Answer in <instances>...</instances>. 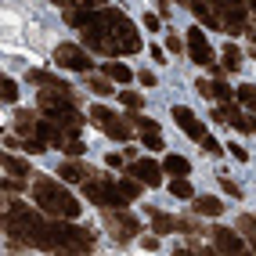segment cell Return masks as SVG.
Wrapping results in <instances>:
<instances>
[{"label": "cell", "instance_id": "14", "mask_svg": "<svg viewBox=\"0 0 256 256\" xmlns=\"http://www.w3.org/2000/svg\"><path fill=\"white\" fill-rule=\"evenodd\" d=\"M213 119H216V123H224V126L231 123L234 130H246V134H249V119L238 112V105H231V101H220V108L213 112Z\"/></svg>", "mask_w": 256, "mask_h": 256}, {"label": "cell", "instance_id": "41", "mask_svg": "<svg viewBox=\"0 0 256 256\" xmlns=\"http://www.w3.org/2000/svg\"><path fill=\"white\" fill-rule=\"evenodd\" d=\"M123 162H126V159H123V156H116V152H108V156H105V166H112V170H119Z\"/></svg>", "mask_w": 256, "mask_h": 256}, {"label": "cell", "instance_id": "5", "mask_svg": "<svg viewBox=\"0 0 256 256\" xmlns=\"http://www.w3.org/2000/svg\"><path fill=\"white\" fill-rule=\"evenodd\" d=\"M210 8L220 22V32H246L249 26V4L246 0H210Z\"/></svg>", "mask_w": 256, "mask_h": 256}, {"label": "cell", "instance_id": "21", "mask_svg": "<svg viewBox=\"0 0 256 256\" xmlns=\"http://www.w3.org/2000/svg\"><path fill=\"white\" fill-rule=\"evenodd\" d=\"M162 174H174V177H188V174H192V162H188L184 156H166V159H162Z\"/></svg>", "mask_w": 256, "mask_h": 256}, {"label": "cell", "instance_id": "17", "mask_svg": "<svg viewBox=\"0 0 256 256\" xmlns=\"http://www.w3.org/2000/svg\"><path fill=\"white\" fill-rule=\"evenodd\" d=\"M188 8H192V14H195L206 29H220L216 14H213V8H210V0H188Z\"/></svg>", "mask_w": 256, "mask_h": 256}, {"label": "cell", "instance_id": "10", "mask_svg": "<svg viewBox=\"0 0 256 256\" xmlns=\"http://www.w3.org/2000/svg\"><path fill=\"white\" fill-rule=\"evenodd\" d=\"M174 119H177V126H180L192 141H202V138H206V123H202V119H198L192 108L177 105V108H174Z\"/></svg>", "mask_w": 256, "mask_h": 256}, {"label": "cell", "instance_id": "18", "mask_svg": "<svg viewBox=\"0 0 256 256\" xmlns=\"http://www.w3.org/2000/svg\"><path fill=\"white\" fill-rule=\"evenodd\" d=\"M192 210H195L198 216H220V213H224V202L213 198V195H195Z\"/></svg>", "mask_w": 256, "mask_h": 256}, {"label": "cell", "instance_id": "7", "mask_svg": "<svg viewBox=\"0 0 256 256\" xmlns=\"http://www.w3.org/2000/svg\"><path fill=\"white\" fill-rule=\"evenodd\" d=\"M54 65H62L69 72H90L94 69V62L87 58V47H76V44H58L54 47Z\"/></svg>", "mask_w": 256, "mask_h": 256}, {"label": "cell", "instance_id": "2", "mask_svg": "<svg viewBox=\"0 0 256 256\" xmlns=\"http://www.w3.org/2000/svg\"><path fill=\"white\" fill-rule=\"evenodd\" d=\"M36 108L47 116V119H54V123L69 134V138H80V130H83V108H80V94L69 87L65 80H50L40 87L36 94Z\"/></svg>", "mask_w": 256, "mask_h": 256}, {"label": "cell", "instance_id": "33", "mask_svg": "<svg viewBox=\"0 0 256 256\" xmlns=\"http://www.w3.org/2000/svg\"><path fill=\"white\" fill-rule=\"evenodd\" d=\"M220 188H224V192H228L231 198H242V188H238L234 180H228V174H220Z\"/></svg>", "mask_w": 256, "mask_h": 256}, {"label": "cell", "instance_id": "37", "mask_svg": "<svg viewBox=\"0 0 256 256\" xmlns=\"http://www.w3.org/2000/svg\"><path fill=\"white\" fill-rule=\"evenodd\" d=\"M195 90L202 98H213V80H195Z\"/></svg>", "mask_w": 256, "mask_h": 256}, {"label": "cell", "instance_id": "15", "mask_svg": "<svg viewBox=\"0 0 256 256\" xmlns=\"http://www.w3.org/2000/svg\"><path fill=\"white\" fill-rule=\"evenodd\" d=\"M58 177H62L65 184H87V180L94 177V170H90L87 162H72V159H69V162L58 166Z\"/></svg>", "mask_w": 256, "mask_h": 256}, {"label": "cell", "instance_id": "31", "mask_svg": "<svg viewBox=\"0 0 256 256\" xmlns=\"http://www.w3.org/2000/svg\"><path fill=\"white\" fill-rule=\"evenodd\" d=\"M87 87H90L98 98H108V94H112V80H108V76H105V80H90Z\"/></svg>", "mask_w": 256, "mask_h": 256}, {"label": "cell", "instance_id": "45", "mask_svg": "<svg viewBox=\"0 0 256 256\" xmlns=\"http://www.w3.org/2000/svg\"><path fill=\"white\" fill-rule=\"evenodd\" d=\"M246 32H249V44H252V50H256V22H249Z\"/></svg>", "mask_w": 256, "mask_h": 256}, {"label": "cell", "instance_id": "19", "mask_svg": "<svg viewBox=\"0 0 256 256\" xmlns=\"http://www.w3.org/2000/svg\"><path fill=\"white\" fill-rule=\"evenodd\" d=\"M4 174L18 177V180H29V177H32V166H29L26 159H18V156H4Z\"/></svg>", "mask_w": 256, "mask_h": 256}, {"label": "cell", "instance_id": "42", "mask_svg": "<svg viewBox=\"0 0 256 256\" xmlns=\"http://www.w3.org/2000/svg\"><path fill=\"white\" fill-rule=\"evenodd\" d=\"M141 249L144 252H156L159 249V238H141Z\"/></svg>", "mask_w": 256, "mask_h": 256}, {"label": "cell", "instance_id": "27", "mask_svg": "<svg viewBox=\"0 0 256 256\" xmlns=\"http://www.w3.org/2000/svg\"><path fill=\"white\" fill-rule=\"evenodd\" d=\"M141 188H144V184H141L138 177H126V180H119V192H123L126 198H141Z\"/></svg>", "mask_w": 256, "mask_h": 256}, {"label": "cell", "instance_id": "39", "mask_svg": "<svg viewBox=\"0 0 256 256\" xmlns=\"http://www.w3.org/2000/svg\"><path fill=\"white\" fill-rule=\"evenodd\" d=\"M166 47H170V54H180V50H184L188 44H184L180 36H174V32H170V44H166Z\"/></svg>", "mask_w": 256, "mask_h": 256}, {"label": "cell", "instance_id": "48", "mask_svg": "<svg viewBox=\"0 0 256 256\" xmlns=\"http://www.w3.org/2000/svg\"><path fill=\"white\" fill-rule=\"evenodd\" d=\"M184 4H188V0H184Z\"/></svg>", "mask_w": 256, "mask_h": 256}, {"label": "cell", "instance_id": "47", "mask_svg": "<svg viewBox=\"0 0 256 256\" xmlns=\"http://www.w3.org/2000/svg\"><path fill=\"white\" fill-rule=\"evenodd\" d=\"M246 4H249V11H256V0H246Z\"/></svg>", "mask_w": 256, "mask_h": 256}, {"label": "cell", "instance_id": "30", "mask_svg": "<svg viewBox=\"0 0 256 256\" xmlns=\"http://www.w3.org/2000/svg\"><path fill=\"white\" fill-rule=\"evenodd\" d=\"M213 98H216V101H231V98H234V90H231L228 83L216 76V80H213Z\"/></svg>", "mask_w": 256, "mask_h": 256}, {"label": "cell", "instance_id": "1", "mask_svg": "<svg viewBox=\"0 0 256 256\" xmlns=\"http://www.w3.org/2000/svg\"><path fill=\"white\" fill-rule=\"evenodd\" d=\"M65 22L72 29H80L83 47L98 50L105 58H119V54H138L141 50V36L134 22L116 8H90V11H65Z\"/></svg>", "mask_w": 256, "mask_h": 256}, {"label": "cell", "instance_id": "36", "mask_svg": "<svg viewBox=\"0 0 256 256\" xmlns=\"http://www.w3.org/2000/svg\"><path fill=\"white\" fill-rule=\"evenodd\" d=\"M148 54H152V62H159V65L170 62V58H166V47H159V44H152V47H148Z\"/></svg>", "mask_w": 256, "mask_h": 256}, {"label": "cell", "instance_id": "25", "mask_svg": "<svg viewBox=\"0 0 256 256\" xmlns=\"http://www.w3.org/2000/svg\"><path fill=\"white\" fill-rule=\"evenodd\" d=\"M62 11H90V8H101L105 0H54Z\"/></svg>", "mask_w": 256, "mask_h": 256}, {"label": "cell", "instance_id": "9", "mask_svg": "<svg viewBox=\"0 0 256 256\" xmlns=\"http://www.w3.org/2000/svg\"><path fill=\"white\" fill-rule=\"evenodd\" d=\"M130 177H138L144 188H159L162 184V166L152 159H134L130 162Z\"/></svg>", "mask_w": 256, "mask_h": 256}, {"label": "cell", "instance_id": "23", "mask_svg": "<svg viewBox=\"0 0 256 256\" xmlns=\"http://www.w3.org/2000/svg\"><path fill=\"white\" fill-rule=\"evenodd\" d=\"M105 76L116 80V83H130V80H134L130 65H123V62H108V65H105Z\"/></svg>", "mask_w": 256, "mask_h": 256}, {"label": "cell", "instance_id": "28", "mask_svg": "<svg viewBox=\"0 0 256 256\" xmlns=\"http://www.w3.org/2000/svg\"><path fill=\"white\" fill-rule=\"evenodd\" d=\"M119 101H123L130 112H141V108H144V98H141L138 90H123V94H119Z\"/></svg>", "mask_w": 256, "mask_h": 256}, {"label": "cell", "instance_id": "46", "mask_svg": "<svg viewBox=\"0 0 256 256\" xmlns=\"http://www.w3.org/2000/svg\"><path fill=\"white\" fill-rule=\"evenodd\" d=\"M123 159H126V162H134V159H138V148H134V144H126V152H123Z\"/></svg>", "mask_w": 256, "mask_h": 256}, {"label": "cell", "instance_id": "38", "mask_svg": "<svg viewBox=\"0 0 256 256\" xmlns=\"http://www.w3.org/2000/svg\"><path fill=\"white\" fill-rule=\"evenodd\" d=\"M202 148H206L210 156H220V141H216V138H210V134L202 138Z\"/></svg>", "mask_w": 256, "mask_h": 256}, {"label": "cell", "instance_id": "24", "mask_svg": "<svg viewBox=\"0 0 256 256\" xmlns=\"http://www.w3.org/2000/svg\"><path fill=\"white\" fill-rule=\"evenodd\" d=\"M170 195L174 198H195V188L188 184V177H174L170 180Z\"/></svg>", "mask_w": 256, "mask_h": 256}, {"label": "cell", "instance_id": "43", "mask_svg": "<svg viewBox=\"0 0 256 256\" xmlns=\"http://www.w3.org/2000/svg\"><path fill=\"white\" fill-rule=\"evenodd\" d=\"M144 26H148V29H156V32H159V26H162V22H159V14H144Z\"/></svg>", "mask_w": 256, "mask_h": 256}, {"label": "cell", "instance_id": "13", "mask_svg": "<svg viewBox=\"0 0 256 256\" xmlns=\"http://www.w3.org/2000/svg\"><path fill=\"white\" fill-rule=\"evenodd\" d=\"M144 213L152 216V231H156V234H174V231H180V216H170V213H162L159 206H144Z\"/></svg>", "mask_w": 256, "mask_h": 256}, {"label": "cell", "instance_id": "22", "mask_svg": "<svg viewBox=\"0 0 256 256\" xmlns=\"http://www.w3.org/2000/svg\"><path fill=\"white\" fill-rule=\"evenodd\" d=\"M238 65H242V50H238L234 44H224V50H220V69H224V72H234Z\"/></svg>", "mask_w": 256, "mask_h": 256}, {"label": "cell", "instance_id": "29", "mask_svg": "<svg viewBox=\"0 0 256 256\" xmlns=\"http://www.w3.org/2000/svg\"><path fill=\"white\" fill-rule=\"evenodd\" d=\"M141 144H144L148 152H159V148H162V134H159V130H144V134H141Z\"/></svg>", "mask_w": 256, "mask_h": 256}, {"label": "cell", "instance_id": "34", "mask_svg": "<svg viewBox=\"0 0 256 256\" xmlns=\"http://www.w3.org/2000/svg\"><path fill=\"white\" fill-rule=\"evenodd\" d=\"M83 148H87V144H83L80 138H69V141H65V148H62V152H65V156H83Z\"/></svg>", "mask_w": 256, "mask_h": 256}, {"label": "cell", "instance_id": "32", "mask_svg": "<svg viewBox=\"0 0 256 256\" xmlns=\"http://www.w3.org/2000/svg\"><path fill=\"white\" fill-rule=\"evenodd\" d=\"M0 94H4L8 105H14V101H18V83H14V80H4V90H0Z\"/></svg>", "mask_w": 256, "mask_h": 256}, {"label": "cell", "instance_id": "3", "mask_svg": "<svg viewBox=\"0 0 256 256\" xmlns=\"http://www.w3.org/2000/svg\"><path fill=\"white\" fill-rule=\"evenodd\" d=\"M32 202H36L40 213L62 216V220H76L83 213V202H76L54 177H36V180H32Z\"/></svg>", "mask_w": 256, "mask_h": 256}, {"label": "cell", "instance_id": "20", "mask_svg": "<svg viewBox=\"0 0 256 256\" xmlns=\"http://www.w3.org/2000/svg\"><path fill=\"white\" fill-rule=\"evenodd\" d=\"M234 98L249 108V130L256 134V87H238V90H234Z\"/></svg>", "mask_w": 256, "mask_h": 256}, {"label": "cell", "instance_id": "6", "mask_svg": "<svg viewBox=\"0 0 256 256\" xmlns=\"http://www.w3.org/2000/svg\"><path fill=\"white\" fill-rule=\"evenodd\" d=\"M87 116H90V123H94L98 130H105L108 138H116V141H130V138H134L130 119H123V116H112V108H105V105H94Z\"/></svg>", "mask_w": 256, "mask_h": 256}, {"label": "cell", "instance_id": "16", "mask_svg": "<svg viewBox=\"0 0 256 256\" xmlns=\"http://www.w3.org/2000/svg\"><path fill=\"white\" fill-rule=\"evenodd\" d=\"M36 119H40V108L36 112H32V108H18V112H14V134L36 141Z\"/></svg>", "mask_w": 256, "mask_h": 256}, {"label": "cell", "instance_id": "26", "mask_svg": "<svg viewBox=\"0 0 256 256\" xmlns=\"http://www.w3.org/2000/svg\"><path fill=\"white\" fill-rule=\"evenodd\" d=\"M238 231H246V238H249V246L256 249V216H252V213H246L242 220H238Z\"/></svg>", "mask_w": 256, "mask_h": 256}, {"label": "cell", "instance_id": "35", "mask_svg": "<svg viewBox=\"0 0 256 256\" xmlns=\"http://www.w3.org/2000/svg\"><path fill=\"white\" fill-rule=\"evenodd\" d=\"M4 192H8V195L26 192V180H18V177H11V174H8V177H4Z\"/></svg>", "mask_w": 256, "mask_h": 256}, {"label": "cell", "instance_id": "8", "mask_svg": "<svg viewBox=\"0 0 256 256\" xmlns=\"http://www.w3.org/2000/svg\"><path fill=\"white\" fill-rule=\"evenodd\" d=\"M105 224L112 228V234H116V242H130L134 234L141 231V224H138V216H130V213H123V210H105Z\"/></svg>", "mask_w": 256, "mask_h": 256}, {"label": "cell", "instance_id": "4", "mask_svg": "<svg viewBox=\"0 0 256 256\" xmlns=\"http://www.w3.org/2000/svg\"><path fill=\"white\" fill-rule=\"evenodd\" d=\"M83 195H87V202H94L101 210H123L130 202L123 192H119V184H112V177H101V174H94L87 184H83Z\"/></svg>", "mask_w": 256, "mask_h": 256}, {"label": "cell", "instance_id": "40", "mask_svg": "<svg viewBox=\"0 0 256 256\" xmlns=\"http://www.w3.org/2000/svg\"><path fill=\"white\" fill-rule=\"evenodd\" d=\"M228 152H231V156H234L238 162H249V152H246L242 144H228Z\"/></svg>", "mask_w": 256, "mask_h": 256}, {"label": "cell", "instance_id": "12", "mask_svg": "<svg viewBox=\"0 0 256 256\" xmlns=\"http://www.w3.org/2000/svg\"><path fill=\"white\" fill-rule=\"evenodd\" d=\"M184 44H188V54H192L195 65H213V50H210V40L202 36V29H192Z\"/></svg>", "mask_w": 256, "mask_h": 256}, {"label": "cell", "instance_id": "11", "mask_svg": "<svg viewBox=\"0 0 256 256\" xmlns=\"http://www.w3.org/2000/svg\"><path fill=\"white\" fill-rule=\"evenodd\" d=\"M206 234L213 238L216 252H246V242H242V234H238V231H228V228H210Z\"/></svg>", "mask_w": 256, "mask_h": 256}, {"label": "cell", "instance_id": "44", "mask_svg": "<svg viewBox=\"0 0 256 256\" xmlns=\"http://www.w3.org/2000/svg\"><path fill=\"white\" fill-rule=\"evenodd\" d=\"M141 83H144V87H156V72L144 69V72H141Z\"/></svg>", "mask_w": 256, "mask_h": 256}]
</instances>
